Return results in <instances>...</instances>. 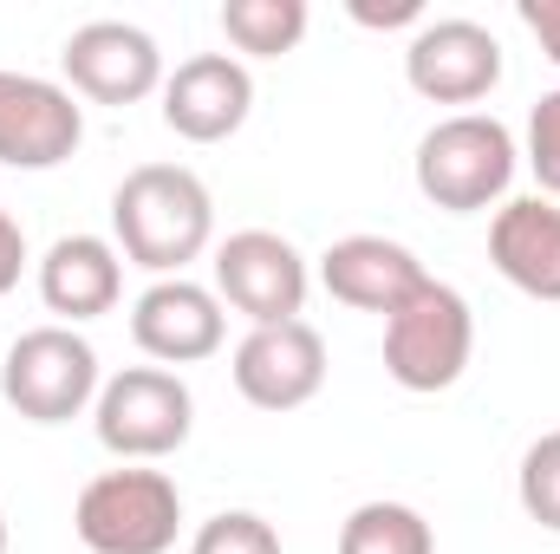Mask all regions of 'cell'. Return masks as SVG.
<instances>
[{
    "instance_id": "6da1fadb",
    "label": "cell",
    "mask_w": 560,
    "mask_h": 554,
    "mask_svg": "<svg viewBox=\"0 0 560 554\" xmlns=\"http://www.w3.org/2000/svg\"><path fill=\"white\" fill-rule=\"evenodd\" d=\"M112 229H118V249L138 268L170 280L209 249L215 203H209L196 170H183V163H138L112 189Z\"/></svg>"
},
{
    "instance_id": "7a4b0ae2",
    "label": "cell",
    "mask_w": 560,
    "mask_h": 554,
    "mask_svg": "<svg viewBox=\"0 0 560 554\" xmlns=\"http://www.w3.org/2000/svg\"><path fill=\"white\" fill-rule=\"evenodd\" d=\"M509 176H515V138L489 112H456V118L430 125L418 143V189L450 216H476V209L502 203Z\"/></svg>"
},
{
    "instance_id": "3957f363",
    "label": "cell",
    "mask_w": 560,
    "mask_h": 554,
    "mask_svg": "<svg viewBox=\"0 0 560 554\" xmlns=\"http://www.w3.org/2000/svg\"><path fill=\"white\" fill-rule=\"evenodd\" d=\"M72 529L92 554H170L183 529V496L163 470H105L79 489Z\"/></svg>"
},
{
    "instance_id": "277c9868",
    "label": "cell",
    "mask_w": 560,
    "mask_h": 554,
    "mask_svg": "<svg viewBox=\"0 0 560 554\" xmlns=\"http://www.w3.org/2000/svg\"><path fill=\"white\" fill-rule=\"evenodd\" d=\"M469 353H476V313L443 280H423L398 313H385V372L405 392H450Z\"/></svg>"
},
{
    "instance_id": "5b68a950",
    "label": "cell",
    "mask_w": 560,
    "mask_h": 554,
    "mask_svg": "<svg viewBox=\"0 0 560 554\" xmlns=\"http://www.w3.org/2000/svg\"><path fill=\"white\" fill-rule=\"evenodd\" d=\"M0 392L33 424H66L98 399V353L72 326H33L0 353Z\"/></svg>"
},
{
    "instance_id": "8992f818",
    "label": "cell",
    "mask_w": 560,
    "mask_h": 554,
    "mask_svg": "<svg viewBox=\"0 0 560 554\" xmlns=\"http://www.w3.org/2000/svg\"><path fill=\"white\" fill-rule=\"evenodd\" d=\"M92 424H98V443H105L112 457H125V463H156V457H170V450L189 443L196 399H189V385H183L176 372H163V366H131V372H118V379L98 385Z\"/></svg>"
},
{
    "instance_id": "52a82bcc",
    "label": "cell",
    "mask_w": 560,
    "mask_h": 554,
    "mask_svg": "<svg viewBox=\"0 0 560 554\" xmlns=\"http://www.w3.org/2000/svg\"><path fill=\"white\" fill-rule=\"evenodd\" d=\"M306 262H300V249L275 235V229H242V235H229L222 249H215V293L235 307V313H248L255 326H287V320H300V307H306Z\"/></svg>"
},
{
    "instance_id": "ba28073f",
    "label": "cell",
    "mask_w": 560,
    "mask_h": 554,
    "mask_svg": "<svg viewBox=\"0 0 560 554\" xmlns=\"http://www.w3.org/2000/svg\"><path fill=\"white\" fill-rule=\"evenodd\" d=\"M405 79L430 105H476L502 85V46L476 20H423L405 46Z\"/></svg>"
},
{
    "instance_id": "9c48e42d",
    "label": "cell",
    "mask_w": 560,
    "mask_h": 554,
    "mask_svg": "<svg viewBox=\"0 0 560 554\" xmlns=\"http://www.w3.org/2000/svg\"><path fill=\"white\" fill-rule=\"evenodd\" d=\"M85 143V112L66 85L33 72H0V163L13 170H59Z\"/></svg>"
},
{
    "instance_id": "30bf717a",
    "label": "cell",
    "mask_w": 560,
    "mask_h": 554,
    "mask_svg": "<svg viewBox=\"0 0 560 554\" xmlns=\"http://www.w3.org/2000/svg\"><path fill=\"white\" fill-rule=\"evenodd\" d=\"M72 92H85L92 105H138L163 85V53L143 26H125V20H92L66 39L59 53Z\"/></svg>"
},
{
    "instance_id": "8fae6325",
    "label": "cell",
    "mask_w": 560,
    "mask_h": 554,
    "mask_svg": "<svg viewBox=\"0 0 560 554\" xmlns=\"http://www.w3.org/2000/svg\"><path fill=\"white\" fill-rule=\"evenodd\" d=\"M235 392L255 405V412H300L319 385H326V339L306 326V320H287V326H255L242 346H235Z\"/></svg>"
},
{
    "instance_id": "7c38bea8",
    "label": "cell",
    "mask_w": 560,
    "mask_h": 554,
    "mask_svg": "<svg viewBox=\"0 0 560 554\" xmlns=\"http://www.w3.org/2000/svg\"><path fill=\"white\" fill-rule=\"evenodd\" d=\"M255 112V79L229 53H196L163 79V125L189 143L235 138Z\"/></svg>"
},
{
    "instance_id": "4fadbf2b",
    "label": "cell",
    "mask_w": 560,
    "mask_h": 554,
    "mask_svg": "<svg viewBox=\"0 0 560 554\" xmlns=\"http://www.w3.org/2000/svg\"><path fill=\"white\" fill-rule=\"evenodd\" d=\"M222 333H229L222 326V300L183 275L143 287L138 307H131V339L156 366H196V359L222 353Z\"/></svg>"
},
{
    "instance_id": "5bb4252c",
    "label": "cell",
    "mask_w": 560,
    "mask_h": 554,
    "mask_svg": "<svg viewBox=\"0 0 560 554\" xmlns=\"http://www.w3.org/2000/svg\"><path fill=\"white\" fill-rule=\"evenodd\" d=\"M319 280L332 300L359 307V313H398L423 280V262L405 242H385V235H346L319 255Z\"/></svg>"
},
{
    "instance_id": "9a60e30c",
    "label": "cell",
    "mask_w": 560,
    "mask_h": 554,
    "mask_svg": "<svg viewBox=\"0 0 560 554\" xmlns=\"http://www.w3.org/2000/svg\"><path fill=\"white\" fill-rule=\"evenodd\" d=\"M489 262L528 300H560V209L548 196L502 203L489 222Z\"/></svg>"
},
{
    "instance_id": "2e32d148",
    "label": "cell",
    "mask_w": 560,
    "mask_h": 554,
    "mask_svg": "<svg viewBox=\"0 0 560 554\" xmlns=\"http://www.w3.org/2000/svg\"><path fill=\"white\" fill-rule=\"evenodd\" d=\"M125 293V262L105 235H59L39 262V300L59 320H98Z\"/></svg>"
},
{
    "instance_id": "e0dca14e",
    "label": "cell",
    "mask_w": 560,
    "mask_h": 554,
    "mask_svg": "<svg viewBox=\"0 0 560 554\" xmlns=\"http://www.w3.org/2000/svg\"><path fill=\"white\" fill-rule=\"evenodd\" d=\"M339 554H436V542L411 503H359L339 529Z\"/></svg>"
},
{
    "instance_id": "ac0fdd59",
    "label": "cell",
    "mask_w": 560,
    "mask_h": 554,
    "mask_svg": "<svg viewBox=\"0 0 560 554\" xmlns=\"http://www.w3.org/2000/svg\"><path fill=\"white\" fill-rule=\"evenodd\" d=\"M222 33L235 53H255V59H280L300 46L306 33V0H229L222 7Z\"/></svg>"
},
{
    "instance_id": "d6986e66",
    "label": "cell",
    "mask_w": 560,
    "mask_h": 554,
    "mask_svg": "<svg viewBox=\"0 0 560 554\" xmlns=\"http://www.w3.org/2000/svg\"><path fill=\"white\" fill-rule=\"evenodd\" d=\"M522 509H528V522L560 535V430L535 437L522 457Z\"/></svg>"
},
{
    "instance_id": "ffe728a7",
    "label": "cell",
    "mask_w": 560,
    "mask_h": 554,
    "mask_svg": "<svg viewBox=\"0 0 560 554\" xmlns=\"http://www.w3.org/2000/svg\"><path fill=\"white\" fill-rule=\"evenodd\" d=\"M189 554H280V535H275V522H261L248 509H222L215 522L196 529Z\"/></svg>"
},
{
    "instance_id": "44dd1931",
    "label": "cell",
    "mask_w": 560,
    "mask_h": 554,
    "mask_svg": "<svg viewBox=\"0 0 560 554\" xmlns=\"http://www.w3.org/2000/svg\"><path fill=\"white\" fill-rule=\"evenodd\" d=\"M528 170L541 176L548 196H560V92H541V105L528 118Z\"/></svg>"
},
{
    "instance_id": "7402d4cb",
    "label": "cell",
    "mask_w": 560,
    "mask_h": 554,
    "mask_svg": "<svg viewBox=\"0 0 560 554\" xmlns=\"http://www.w3.org/2000/svg\"><path fill=\"white\" fill-rule=\"evenodd\" d=\"M522 26L541 39V53L560 66V0H522Z\"/></svg>"
},
{
    "instance_id": "603a6c76",
    "label": "cell",
    "mask_w": 560,
    "mask_h": 554,
    "mask_svg": "<svg viewBox=\"0 0 560 554\" xmlns=\"http://www.w3.org/2000/svg\"><path fill=\"white\" fill-rule=\"evenodd\" d=\"M20 268H26V235H20V222L0 209V293L20 280Z\"/></svg>"
},
{
    "instance_id": "cb8c5ba5",
    "label": "cell",
    "mask_w": 560,
    "mask_h": 554,
    "mask_svg": "<svg viewBox=\"0 0 560 554\" xmlns=\"http://www.w3.org/2000/svg\"><path fill=\"white\" fill-rule=\"evenodd\" d=\"M352 20H359V26H405V20H423V7H418V0H392V7L352 0Z\"/></svg>"
},
{
    "instance_id": "d4e9b609",
    "label": "cell",
    "mask_w": 560,
    "mask_h": 554,
    "mask_svg": "<svg viewBox=\"0 0 560 554\" xmlns=\"http://www.w3.org/2000/svg\"><path fill=\"white\" fill-rule=\"evenodd\" d=\"M0 554H7V516H0Z\"/></svg>"
}]
</instances>
